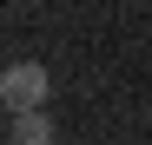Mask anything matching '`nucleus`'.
<instances>
[{
  "label": "nucleus",
  "mask_w": 152,
  "mask_h": 145,
  "mask_svg": "<svg viewBox=\"0 0 152 145\" xmlns=\"http://www.w3.org/2000/svg\"><path fill=\"white\" fill-rule=\"evenodd\" d=\"M7 145H53V119H46V106L7 112Z\"/></svg>",
  "instance_id": "2"
},
{
  "label": "nucleus",
  "mask_w": 152,
  "mask_h": 145,
  "mask_svg": "<svg viewBox=\"0 0 152 145\" xmlns=\"http://www.w3.org/2000/svg\"><path fill=\"white\" fill-rule=\"evenodd\" d=\"M46 92H53V79H46L40 59H13L7 72H0V99H7V112H33V106H46Z\"/></svg>",
  "instance_id": "1"
}]
</instances>
